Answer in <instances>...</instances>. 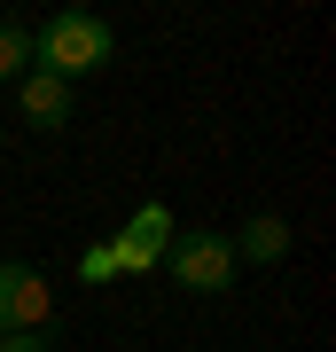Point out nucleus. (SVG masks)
I'll return each instance as SVG.
<instances>
[{
  "mask_svg": "<svg viewBox=\"0 0 336 352\" xmlns=\"http://www.w3.org/2000/svg\"><path fill=\"white\" fill-rule=\"evenodd\" d=\"M32 71V24H0V78Z\"/></svg>",
  "mask_w": 336,
  "mask_h": 352,
  "instance_id": "0eeeda50",
  "label": "nucleus"
},
{
  "mask_svg": "<svg viewBox=\"0 0 336 352\" xmlns=\"http://www.w3.org/2000/svg\"><path fill=\"white\" fill-rule=\"evenodd\" d=\"M157 274H172L180 289H196V298H219V289H235L243 266H235V243H227V235H203V227H196V235H172V243H164Z\"/></svg>",
  "mask_w": 336,
  "mask_h": 352,
  "instance_id": "f03ea898",
  "label": "nucleus"
},
{
  "mask_svg": "<svg viewBox=\"0 0 336 352\" xmlns=\"http://www.w3.org/2000/svg\"><path fill=\"white\" fill-rule=\"evenodd\" d=\"M227 243H235V266H282L289 258V219L282 212H258L243 235H227Z\"/></svg>",
  "mask_w": 336,
  "mask_h": 352,
  "instance_id": "39448f33",
  "label": "nucleus"
},
{
  "mask_svg": "<svg viewBox=\"0 0 336 352\" xmlns=\"http://www.w3.org/2000/svg\"><path fill=\"white\" fill-rule=\"evenodd\" d=\"M47 321H55L47 274L24 258H0V337H47Z\"/></svg>",
  "mask_w": 336,
  "mask_h": 352,
  "instance_id": "7ed1b4c3",
  "label": "nucleus"
},
{
  "mask_svg": "<svg viewBox=\"0 0 336 352\" xmlns=\"http://www.w3.org/2000/svg\"><path fill=\"white\" fill-rule=\"evenodd\" d=\"M172 235H180V227H172V212H164V204H141V212L110 235L117 274H157V258H164V243H172Z\"/></svg>",
  "mask_w": 336,
  "mask_h": 352,
  "instance_id": "20e7f679",
  "label": "nucleus"
},
{
  "mask_svg": "<svg viewBox=\"0 0 336 352\" xmlns=\"http://www.w3.org/2000/svg\"><path fill=\"white\" fill-rule=\"evenodd\" d=\"M78 282H87V289H102V282H117V251H110V243H94V251L78 258Z\"/></svg>",
  "mask_w": 336,
  "mask_h": 352,
  "instance_id": "6e6552de",
  "label": "nucleus"
},
{
  "mask_svg": "<svg viewBox=\"0 0 336 352\" xmlns=\"http://www.w3.org/2000/svg\"><path fill=\"white\" fill-rule=\"evenodd\" d=\"M16 102H24V118H32L39 133H47V126H71V87L47 78V71H24V78H16Z\"/></svg>",
  "mask_w": 336,
  "mask_h": 352,
  "instance_id": "423d86ee",
  "label": "nucleus"
},
{
  "mask_svg": "<svg viewBox=\"0 0 336 352\" xmlns=\"http://www.w3.org/2000/svg\"><path fill=\"white\" fill-rule=\"evenodd\" d=\"M0 352H47V337H0Z\"/></svg>",
  "mask_w": 336,
  "mask_h": 352,
  "instance_id": "1a4fd4ad",
  "label": "nucleus"
},
{
  "mask_svg": "<svg viewBox=\"0 0 336 352\" xmlns=\"http://www.w3.org/2000/svg\"><path fill=\"white\" fill-rule=\"evenodd\" d=\"M110 55H117V39H110V24H102L94 8H55L47 24L32 32V71L63 78V87L94 78L102 63H110Z\"/></svg>",
  "mask_w": 336,
  "mask_h": 352,
  "instance_id": "f257e3e1",
  "label": "nucleus"
}]
</instances>
